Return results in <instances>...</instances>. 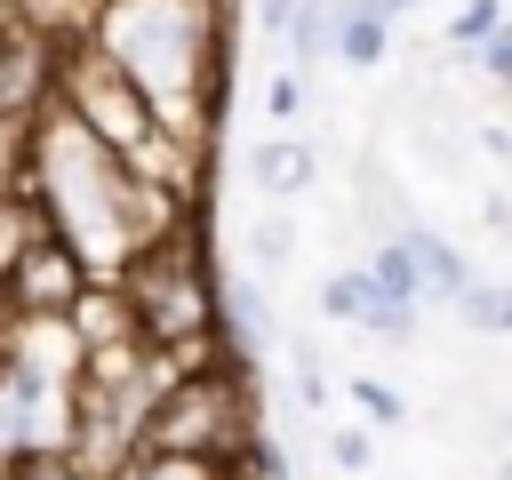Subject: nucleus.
I'll return each mask as SVG.
<instances>
[{
	"label": "nucleus",
	"mask_w": 512,
	"mask_h": 480,
	"mask_svg": "<svg viewBox=\"0 0 512 480\" xmlns=\"http://www.w3.org/2000/svg\"><path fill=\"white\" fill-rule=\"evenodd\" d=\"M216 344L232 360L264 352V288L256 280H216Z\"/></svg>",
	"instance_id": "6e6552de"
},
{
	"label": "nucleus",
	"mask_w": 512,
	"mask_h": 480,
	"mask_svg": "<svg viewBox=\"0 0 512 480\" xmlns=\"http://www.w3.org/2000/svg\"><path fill=\"white\" fill-rule=\"evenodd\" d=\"M88 288H96L88 256H80L56 224L24 216L16 248L0 256V304H8V320H72V304H80Z\"/></svg>",
	"instance_id": "39448f33"
},
{
	"label": "nucleus",
	"mask_w": 512,
	"mask_h": 480,
	"mask_svg": "<svg viewBox=\"0 0 512 480\" xmlns=\"http://www.w3.org/2000/svg\"><path fill=\"white\" fill-rule=\"evenodd\" d=\"M248 256H256V272H280V264L296 256V224H288V216H256V224H248Z\"/></svg>",
	"instance_id": "2eb2a0df"
},
{
	"label": "nucleus",
	"mask_w": 512,
	"mask_h": 480,
	"mask_svg": "<svg viewBox=\"0 0 512 480\" xmlns=\"http://www.w3.org/2000/svg\"><path fill=\"white\" fill-rule=\"evenodd\" d=\"M360 328H368V336H384V344H408V328H416V304H408V296H368Z\"/></svg>",
	"instance_id": "f3484780"
},
{
	"label": "nucleus",
	"mask_w": 512,
	"mask_h": 480,
	"mask_svg": "<svg viewBox=\"0 0 512 480\" xmlns=\"http://www.w3.org/2000/svg\"><path fill=\"white\" fill-rule=\"evenodd\" d=\"M88 40L160 104V128L208 144L232 104V8L224 0H96Z\"/></svg>",
	"instance_id": "f03ea898"
},
{
	"label": "nucleus",
	"mask_w": 512,
	"mask_h": 480,
	"mask_svg": "<svg viewBox=\"0 0 512 480\" xmlns=\"http://www.w3.org/2000/svg\"><path fill=\"white\" fill-rule=\"evenodd\" d=\"M8 192H16L40 224H56V232L88 256L96 280H120V264H128L152 232H168L184 208H200V200L136 176V168H128L80 112H64V104H48V112L24 128L16 160H8Z\"/></svg>",
	"instance_id": "f257e3e1"
},
{
	"label": "nucleus",
	"mask_w": 512,
	"mask_h": 480,
	"mask_svg": "<svg viewBox=\"0 0 512 480\" xmlns=\"http://www.w3.org/2000/svg\"><path fill=\"white\" fill-rule=\"evenodd\" d=\"M496 24H504V0H464V16L448 24V40H456V48H480Z\"/></svg>",
	"instance_id": "6ab92c4d"
},
{
	"label": "nucleus",
	"mask_w": 512,
	"mask_h": 480,
	"mask_svg": "<svg viewBox=\"0 0 512 480\" xmlns=\"http://www.w3.org/2000/svg\"><path fill=\"white\" fill-rule=\"evenodd\" d=\"M56 104H64V112H80V120H88V128L128 160V168H144V160H152V144L168 136V128H160V104H152V96H144V88H136V80H128L96 40H88V32H80V40H64Z\"/></svg>",
	"instance_id": "20e7f679"
},
{
	"label": "nucleus",
	"mask_w": 512,
	"mask_h": 480,
	"mask_svg": "<svg viewBox=\"0 0 512 480\" xmlns=\"http://www.w3.org/2000/svg\"><path fill=\"white\" fill-rule=\"evenodd\" d=\"M400 232H408V248H416V296H424V304H456V296L472 288L464 248L440 240V232H424V224H400Z\"/></svg>",
	"instance_id": "0eeeda50"
},
{
	"label": "nucleus",
	"mask_w": 512,
	"mask_h": 480,
	"mask_svg": "<svg viewBox=\"0 0 512 480\" xmlns=\"http://www.w3.org/2000/svg\"><path fill=\"white\" fill-rule=\"evenodd\" d=\"M368 280H376V296H408V304H424V296H416V248H408V232H384V248L368 256Z\"/></svg>",
	"instance_id": "ddd939ff"
},
{
	"label": "nucleus",
	"mask_w": 512,
	"mask_h": 480,
	"mask_svg": "<svg viewBox=\"0 0 512 480\" xmlns=\"http://www.w3.org/2000/svg\"><path fill=\"white\" fill-rule=\"evenodd\" d=\"M56 64H64V40L56 32H32V24H8L0 32V128L24 136L56 104Z\"/></svg>",
	"instance_id": "423d86ee"
},
{
	"label": "nucleus",
	"mask_w": 512,
	"mask_h": 480,
	"mask_svg": "<svg viewBox=\"0 0 512 480\" xmlns=\"http://www.w3.org/2000/svg\"><path fill=\"white\" fill-rule=\"evenodd\" d=\"M368 296H376V280H368V272H336V280L320 288V312H328V320H352V328H360Z\"/></svg>",
	"instance_id": "dca6fc26"
},
{
	"label": "nucleus",
	"mask_w": 512,
	"mask_h": 480,
	"mask_svg": "<svg viewBox=\"0 0 512 480\" xmlns=\"http://www.w3.org/2000/svg\"><path fill=\"white\" fill-rule=\"evenodd\" d=\"M256 184L280 200V192H304L312 184V144H296V136H280V144H264L256 152Z\"/></svg>",
	"instance_id": "f8f14e48"
},
{
	"label": "nucleus",
	"mask_w": 512,
	"mask_h": 480,
	"mask_svg": "<svg viewBox=\"0 0 512 480\" xmlns=\"http://www.w3.org/2000/svg\"><path fill=\"white\" fill-rule=\"evenodd\" d=\"M0 480H96L72 448H40V440H24V448H8L0 456Z\"/></svg>",
	"instance_id": "9b49d317"
},
{
	"label": "nucleus",
	"mask_w": 512,
	"mask_h": 480,
	"mask_svg": "<svg viewBox=\"0 0 512 480\" xmlns=\"http://www.w3.org/2000/svg\"><path fill=\"white\" fill-rule=\"evenodd\" d=\"M264 112H272V120H296V112H304V64H288V72L264 88Z\"/></svg>",
	"instance_id": "aec40b11"
},
{
	"label": "nucleus",
	"mask_w": 512,
	"mask_h": 480,
	"mask_svg": "<svg viewBox=\"0 0 512 480\" xmlns=\"http://www.w3.org/2000/svg\"><path fill=\"white\" fill-rule=\"evenodd\" d=\"M344 8H352V0H296V16H288L280 40H288V56H296L304 72H312L320 56H336V24H344Z\"/></svg>",
	"instance_id": "1a4fd4ad"
},
{
	"label": "nucleus",
	"mask_w": 512,
	"mask_h": 480,
	"mask_svg": "<svg viewBox=\"0 0 512 480\" xmlns=\"http://www.w3.org/2000/svg\"><path fill=\"white\" fill-rule=\"evenodd\" d=\"M328 464H336V472H368V464H376L368 432H328Z\"/></svg>",
	"instance_id": "4be33fe9"
},
{
	"label": "nucleus",
	"mask_w": 512,
	"mask_h": 480,
	"mask_svg": "<svg viewBox=\"0 0 512 480\" xmlns=\"http://www.w3.org/2000/svg\"><path fill=\"white\" fill-rule=\"evenodd\" d=\"M384 48H392V16L368 8V0H352L344 24H336V56L344 64H384Z\"/></svg>",
	"instance_id": "9d476101"
},
{
	"label": "nucleus",
	"mask_w": 512,
	"mask_h": 480,
	"mask_svg": "<svg viewBox=\"0 0 512 480\" xmlns=\"http://www.w3.org/2000/svg\"><path fill=\"white\" fill-rule=\"evenodd\" d=\"M368 8H384V16H408V8H424V0H368Z\"/></svg>",
	"instance_id": "5701e85b"
},
{
	"label": "nucleus",
	"mask_w": 512,
	"mask_h": 480,
	"mask_svg": "<svg viewBox=\"0 0 512 480\" xmlns=\"http://www.w3.org/2000/svg\"><path fill=\"white\" fill-rule=\"evenodd\" d=\"M480 72H488L496 88H512V16H504L488 40H480Z\"/></svg>",
	"instance_id": "412c9836"
},
{
	"label": "nucleus",
	"mask_w": 512,
	"mask_h": 480,
	"mask_svg": "<svg viewBox=\"0 0 512 480\" xmlns=\"http://www.w3.org/2000/svg\"><path fill=\"white\" fill-rule=\"evenodd\" d=\"M352 400H360L368 424H400V416H408V400H400L392 384H376V376H352Z\"/></svg>",
	"instance_id": "a211bd4d"
},
{
	"label": "nucleus",
	"mask_w": 512,
	"mask_h": 480,
	"mask_svg": "<svg viewBox=\"0 0 512 480\" xmlns=\"http://www.w3.org/2000/svg\"><path fill=\"white\" fill-rule=\"evenodd\" d=\"M456 312L480 328V336H512V280H472L456 296Z\"/></svg>",
	"instance_id": "4468645a"
},
{
	"label": "nucleus",
	"mask_w": 512,
	"mask_h": 480,
	"mask_svg": "<svg viewBox=\"0 0 512 480\" xmlns=\"http://www.w3.org/2000/svg\"><path fill=\"white\" fill-rule=\"evenodd\" d=\"M216 264H208V232H200V216L184 208L168 232H152L128 264H120V296H128V312H136V336L152 344V352H168L176 368H192V360H216L224 344H216Z\"/></svg>",
	"instance_id": "7ed1b4c3"
}]
</instances>
